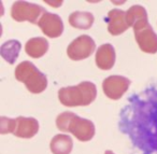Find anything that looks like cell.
Segmentation results:
<instances>
[{
  "instance_id": "9",
  "label": "cell",
  "mask_w": 157,
  "mask_h": 154,
  "mask_svg": "<svg viewBox=\"0 0 157 154\" xmlns=\"http://www.w3.org/2000/svg\"><path fill=\"white\" fill-rule=\"evenodd\" d=\"M38 26L42 33L50 38H58L63 31V23L60 16L50 12H45L38 22Z\"/></svg>"
},
{
  "instance_id": "1",
  "label": "cell",
  "mask_w": 157,
  "mask_h": 154,
  "mask_svg": "<svg viewBox=\"0 0 157 154\" xmlns=\"http://www.w3.org/2000/svg\"><path fill=\"white\" fill-rule=\"evenodd\" d=\"M118 128L143 154H157V86L127 98L120 112Z\"/></svg>"
},
{
  "instance_id": "15",
  "label": "cell",
  "mask_w": 157,
  "mask_h": 154,
  "mask_svg": "<svg viewBox=\"0 0 157 154\" xmlns=\"http://www.w3.org/2000/svg\"><path fill=\"white\" fill-rule=\"evenodd\" d=\"M69 24L78 29H90L94 24L95 18L90 12L75 11L69 15Z\"/></svg>"
},
{
  "instance_id": "10",
  "label": "cell",
  "mask_w": 157,
  "mask_h": 154,
  "mask_svg": "<svg viewBox=\"0 0 157 154\" xmlns=\"http://www.w3.org/2000/svg\"><path fill=\"white\" fill-rule=\"evenodd\" d=\"M108 24V31L112 36H120L129 28L126 18V12L120 9H113L109 11L105 18Z\"/></svg>"
},
{
  "instance_id": "4",
  "label": "cell",
  "mask_w": 157,
  "mask_h": 154,
  "mask_svg": "<svg viewBox=\"0 0 157 154\" xmlns=\"http://www.w3.org/2000/svg\"><path fill=\"white\" fill-rule=\"evenodd\" d=\"M97 97V87L90 81H83L74 86L63 87L58 91V99L66 107L88 106Z\"/></svg>"
},
{
  "instance_id": "6",
  "label": "cell",
  "mask_w": 157,
  "mask_h": 154,
  "mask_svg": "<svg viewBox=\"0 0 157 154\" xmlns=\"http://www.w3.org/2000/svg\"><path fill=\"white\" fill-rule=\"evenodd\" d=\"M43 7L27 1H15L11 8V16L16 22H29L38 24L41 16L45 13Z\"/></svg>"
},
{
  "instance_id": "11",
  "label": "cell",
  "mask_w": 157,
  "mask_h": 154,
  "mask_svg": "<svg viewBox=\"0 0 157 154\" xmlns=\"http://www.w3.org/2000/svg\"><path fill=\"white\" fill-rule=\"evenodd\" d=\"M16 125L14 130V136L23 139L33 138L39 132V122L35 117H16Z\"/></svg>"
},
{
  "instance_id": "5",
  "label": "cell",
  "mask_w": 157,
  "mask_h": 154,
  "mask_svg": "<svg viewBox=\"0 0 157 154\" xmlns=\"http://www.w3.org/2000/svg\"><path fill=\"white\" fill-rule=\"evenodd\" d=\"M15 79L23 82L30 93L40 94L45 91L48 79L31 61H22L15 68Z\"/></svg>"
},
{
  "instance_id": "2",
  "label": "cell",
  "mask_w": 157,
  "mask_h": 154,
  "mask_svg": "<svg viewBox=\"0 0 157 154\" xmlns=\"http://www.w3.org/2000/svg\"><path fill=\"white\" fill-rule=\"evenodd\" d=\"M129 27L133 28L135 39L140 50L148 54L157 52V35L148 23L147 12L142 6H132L126 11Z\"/></svg>"
},
{
  "instance_id": "13",
  "label": "cell",
  "mask_w": 157,
  "mask_h": 154,
  "mask_svg": "<svg viewBox=\"0 0 157 154\" xmlns=\"http://www.w3.org/2000/svg\"><path fill=\"white\" fill-rule=\"evenodd\" d=\"M73 148L72 138L68 135H55L51 140L50 149L53 154H70Z\"/></svg>"
},
{
  "instance_id": "7",
  "label": "cell",
  "mask_w": 157,
  "mask_h": 154,
  "mask_svg": "<svg viewBox=\"0 0 157 154\" xmlns=\"http://www.w3.org/2000/svg\"><path fill=\"white\" fill-rule=\"evenodd\" d=\"M96 50V43L92 37L82 35L75 38L67 48V55L72 61H82L90 57Z\"/></svg>"
},
{
  "instance_id": "14",
  "label": "cell",
  "mask_w": 157,
  "mask_h": 154,
  "mask_svg": "<svg viewBox=\"0 0 157 154\" xmlns=\"http://www.w3.org/2000/svg\"><path fill=\"white\" fill-rule=\"evenodd\" d=\"M48 41L42 37L31 38L26 42V45H25V51L27 55L33 58H40L48 52Z\"/></svg>"
},
{
  "instance_id": "8",
  "label": "cell",
  "mask_w": 157,
  "mask_h": 154,
  "mask_svg": "<svg viewBox=\"0 0 157 154\" xmlns=\"http://www.w3.org/2000/svg\"><path fill=\"white\" fill-rule=\"evenodd\" d=\"M130 84V80L123 76H110L103 80L102 89L108 98L117 100L126 93Z\"/></svg>"
},
{
  "instance_id": "17",
  "label": "cell",
  "mask_w": 157,
  "mask_h": 154,
  "mask_svg": "<svg viewBox=\"0 0 157 154\" xmlns=\"http://www.w3.org/2000/svg\"><path fill=\"white\" fill-rule=\"evenodd\" d=\"M15 125H16L15 119H10V117H6V116L0 117V132L2 135L9 134V132L13 134L14 130H15Z\"/></svg>"
},
{
  "instance_id": "12",
  "label": "cell",
  "mask_w": 157,
  "mask_h": 154,
  "mask_svg": "<svg viewBox=\"0 0 157 154\" xmlns=\"http://www.w3.org/2000/svg\"><path fill=\"white\" fill-rule=\"evenodd\" d=\"M115 50L110 43L102 44L96 52V65L101 70H110L115 64Z\"/></svg>"
},
{
  "instance_id": "3",
  "label": "cell",
  "mask_w": 157,
  "mask_h": 154,
  "mask_svg": "<svg viewBox=\"0 0 157 154\" xmlns=\"http://www.w3.org/2000/svg\"><path fill=\"white\" fill-rule=\"evenodd\" d=\"M56 126L61 132H71L80 141L92 140L96 132L92 121L83 119L72 112L60 113L56 119Z\"/></svg>"
},
{
  "instance_id": "16",
  "label": "cell",
  "mask_w": 157,
  "mask_h": 154,
  "mask_svg": "<svg viewBox=\"0 0 157 154\" xmlns=\"http://www.w3.org/2000/svg\"><path fill=\"white\" fill-rule=\"evenodd\" d=\"M21 48H22V44H21L20 41H17V40H9V41H6L1 45L0 54H1L2 58L7 63H9L10 65H13L16 61V59H17L18 55H20Z\"/></svg>"
},
{
  "instance_id": "18",
  "label": "cell",
  "mask_w": 157,
  "mask_h": 154,
  "mask_svg": "<svg viewBox=\"0 0 157 154\" xmlns=\"http://www.w3.org/2000/svg\"><path fill=\"white\" fill-rule=\"evenodd\" d=\"M105 154H114V153L111 151V150H107V151L105 152Z\"/></svg>"
}]
</instances>
